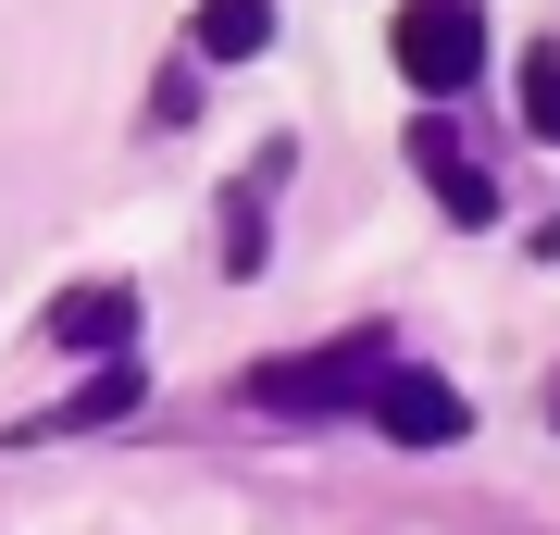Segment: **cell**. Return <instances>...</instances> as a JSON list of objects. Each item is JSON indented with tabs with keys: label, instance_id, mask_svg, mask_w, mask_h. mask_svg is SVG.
I'll use <instances>...</instances> for the list:
<instances>
[{
	"label": "cell",
	"instance_id": "5b68a950",
	"mask_svg": "<svg viewBox=\"0 0 560 535\" xmlns=\"http://www.w3.org/2000/svg\"><path fill=\"white\" fill-rule=\"evenodd\" d=\"M125 337H138V287H62L50 299V349H125Z\"/></svg>",
	"mask_w": 560,
	"mask_h": 535
},
{
	"label": "cell",
	"instance_id": "3957f363",
	"mask_svg": "<svg viewBox=\"0 0 560 535\" xmlns=\"http://www.w3.org/2000/svg\"><path fill=\"white\" fill-rule=\"evenodd\" d=\"M361 411L386 423L399 449H460V423H474V398H460L448 374H423V361H386V386L361 398Z\"/></svg>",
	"mask_w": 560,
	"mask_h": 535
},
{
	"label": "cell",
	"instance_id": "6da1fadb",
	"mask_svg": "<svg viewBox=\"0 0 560 535\" xmlns=\"http://www.w3.org/2000/svg\"><path fill=\"white\" fill-rule=\"evenodd\" d=\"M374 386H386V337H374V324H349V337H324V349L249 361V398H261V411H337V398H374Z\"/></svg>",
	"mask_w": 560,
	"mask_h": 535
},
{
	"label": "cell",
	"instance_id": "ba28073f",
	"mask_svg": "<svg viewBox=\"0 0 560 535\" xmlns=\"http://www.w3.org/2000/svg\"><path fill=\"white\" fill-rule=\"evenodd\" d=\"M275 38V0H200V62H249Z\"/></svg>",
	"mask_w": 560,
	"mask_h": 535
},
{
	"label": "cell",
	"instance_id": "8992f818",
	"mask_svg": "<svg viewBox=\"0 0 560 535\" xmlns=\"http://www.w3.org/2000/svg\"><path fill=\"white\" fill-rule=\"evenodd\" d=\"M138 386H150L138 361H101V374H88L75 398H50L38 423H13V437H88V423H125V411H138Z\"/></svg>",
	"mask_w": 560,
	"mask_h": 535
},
{
	"label": "cell",
	"instance_id": "7a4b0ae2",
	"mask_svg": "<svg viewBox=\"0 0 560 535\" xmlns=\"http://www.w3.org/2000/svg\"><path fill=\"white\" fill-rule=\"evenodd\" d=\"M399 75L423 100H460L486 75V13L474 0H399Z\"/></svg>",
	"mask_w": 560,
	"mask_h": 535
},
{
	"label": "cell",
	"instance_id": "277c9868",
	"mask_svg": "<svg viewBox=\"0 0 560 535\" xmlns=\"http://www.w3.org/2000/svg\"><path fill=\"white\" fill-rule=\"evenodd\" d=\"M411 162L436 175V212H448V224H499V187H486V162L460 150L448 125H411Z\"/></svg>",
	"mask_w": 560,
	"mask_h": 535
},
{
	"label": "cell",
	"instance_id": "9c48e42d",
	"mask_svg": "<svg viewBox=\"0 0 560 535\" xmlns=\"http://www.w3.org/2000/svg\"><path fill=\"white\" fill-rule=\"evenodd\" d=\"M523 125L560 150V50H523Z\"/></svg>",
	"mask_w": 560,
	"mask_h": 535
},
{
	"label": "cell",
	"instance_id": "52a82bcc",
	"mask_svg": "<svg viewBox=\"0 0 560 535\" xmlns=\"http://www.w3.org/2000/svg\"><path fill=\"white\" fill-rule=\"evenodd\" d=\"M275 175H287V138L237 175V199H224V261H237V275H261V199H275Z\"/></svg>",
	"mask_w": 560,
	"mask_h": 535
}]
</instances>
